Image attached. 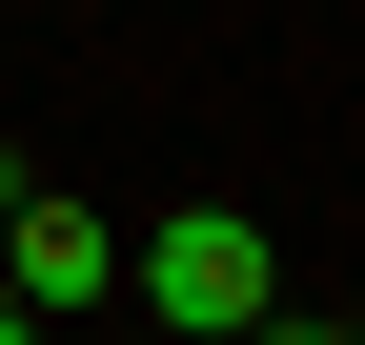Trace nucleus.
I'll return each mask as SVG.
<instances>
[{
	"mask_svg": "<svg viewBox=\"0 0 365 345\" xmlns=\"http://www.w3.org/2000/svg\"><path fill=\"white\" fill-rule=\"evenodd\" d=\"M0 345H41V305H0Z\"/></svg>",
	"mask_w": 365,
	"mask_h": 345,
	"instance_id": "obj_4",
	"label": "nucleus"
},
{
	"mask_svg": "<svg viewBox=\"0 0 365 345\" xmlns=\"http://www.w3.org/2000/svg\"><path fill=\"white\" fill-rule=\"evenodd\" d=\"M122 284H143L182 345H244L264 305H284V244H264L244 203H182V224H143V244H122Z\"/></svg>",
	"mask_w": 365,
	"mask_h": 345,
	"instance_id": "obj_1",
	"label": "nucleus"
},
{
	"mask_svg": "<svg viewBox=\"0 0 365 345\" xmlns=\"http://www.w3.org/2000/svg\"><path fill=\"white\" fill-rule=\"evenodd\" d=\"M102 284H122V224L102 203H61V183L0 203V305H102Z\"/></svg>",
	"mask_w": 365,
	"mask_h": 345,
	"instance_id": "obj_2",
	"label": "nucleus"
},
{
	"mask_svg": "<svg viewBox=\"0 0 365 345\" xmlns=\"http://www.w3.org/2000/svg\"><path fill=\"white\" fill-rule=\"evenodd\" d=\"M244 345H365V325H284V305H264V325H244Z\"/></svg>",
	"mask_w": 365,
	"mask_h": 345,
	"instance_id": "obj_3",
	"label": "nucleus"
}]
</instances>
